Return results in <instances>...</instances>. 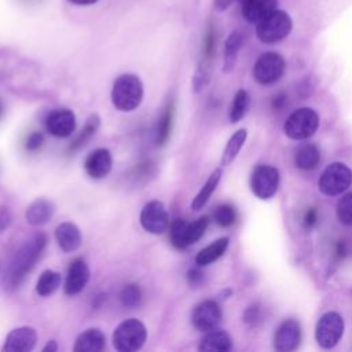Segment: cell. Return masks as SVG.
<instances>
[{
  "mask_svg": "<svg viewBox=\"0 0 352 352\" xmlns=\"http://www.w3.org/2000/svg\"><path fill=\"white\" fill-rule=\"evenodd\" d=\"M250 103V96L245 89H239L236 91L232 104L230 107V121L231 122H238L239 120H242L248 111Z\"/></svg>",
  "mask_w": 352,
  "mask_h": 352,
  "instance_id": "29",
  "label": "cell"
},
{
  "mask_svg": "<svg viewBox=\"0 0 352 352\" xmlns=\"http://www.w3.org/2000/svg\"><path fill=\"white\" fill-rule=\"evenodd\" d=\"M221 320V308L214 300H205L197 304L191 314V323L199 331H210Z\"/></svg>",
  "mask_w": 352,
  "mask_h": 352,
  "instance_id": "11",
  "label": "cell"
},
{
  "mask_svg": "<svg viewBox=\"0 0 352 352\" xmlns=\"http://www.w3.org/2000/svg\"><path fill=\"white\" fill-rule=\"evenodd\" d=\"M142 227L154 235L164 234L169 228V216L162 202L153 199L148 201L140 210L139 216Z\"/></svg>",
  "mask_w": 352,
  "mask_h": 352,
  "instance_id": "10",
  "label": "cell"
},
{
  "mask_svg": "<svg viewBox=\"0 0 352 352\" xmlns=\"http://www.w3.org/2000/svg\"><path fill=\"white\" fill-rule=\"evenodd\" d=\"M285 72V59L278 52H265L258 56L253 66V77L261 85L278 81Z\"/></svg>",
  "mask_w": 352,
  "mask_h": 352,
  "instance_id": "8",
  "label": "cell"
},
{
  "mask_svg": "<svg viewBox=\"0 0 352 352\" xmlns=\"http://www.w3.org/2000/svg\"><path fill=\"white\" fill-rule=\"evenodd\" d=\"M242 16L250 23H258L278 7V0H242Z\"/></svg>",
  "mask_w": 352,
  "mask_h": 352,
  "instance_id": "17",
  "label": "cell"
},
{
  "mask_svg": "<svg viewBox=\"0 0 352 352\" xmlns=\"http://www.w3.org/2000/svg\"><path fill=\"white\" fill-rule=\"evenodd\" d=\"M172 117H173V107L169 104L165 109V111L158 122V129H157V144L158 146H162L169 138V133L172 129Z\"/></svg>",
  "mask_w": 352,
  "mask_h": 352,
  "instance_id": "33",
  "label": "cell"
},
{
  "mask_svg": "<svg viewBox=\"0 0 352 352\" xmlns=\"http://www.w3.org/2000/svg\"><path fill=\"white\" fill-rule=\"evenodd\" d=\"M213 219H214L216 224L223 227V228L232 226L235 223V219H236V213H235L234 206L230 205V204H223V205L217 206L214 213H213Z\"/></svg>",
  "mask_w": 352,
  "mask_h": 352,
  "instance_id": "34",
  "label": "cell"
},
{
  "mask_svg": "<svg viewBox=\"0 0 352 352\" xmlns=\"http://www.w3.org/2000/svg\"><path fill=\"white\" fill-rule=\"evenodd\" d=\"M44 143V136L41 132H33L29 135L28 140H26V148L30 151H34L37 148H40Z\"/></svg>",
  "mask_w": 352,
  "mask_h": 352,
  "instance_id": "38",
  "label": "cell"
},
{
  "mask_svg": "<svg viewBox=\"0 0 352 352\" xmlns=\"http://www.w3.org/2000/svg\"><path fill=\"white\" fill-rule=\"evenodd\" d=\"M99 125H100V118H99V116H98V114H91V116L87 118V121H85L82 129L80 131V133H78V135L76 136V139L72 142L70 148H72V150H77V148H80L81 146H84V144L96 133Z\"/></svg>",
  "mask_w": 352,
  "mask_h": 352,
  "instance_id": "28",
  "label": "cell"
},
{
  "mask_svg": "<svg viewBox=\"0 0 352 352\" xmlns=\"http://www.w3.org/2000/svg\"><path fill=\"white\" fill-rule=\"evenodd\" d=\"M228 243H230V239L227 236H223V238H219L216 241H213L210 245L205 246L204 249H201L197 256H195V264L199 265V267H205V265H209L212 263H214L217 258H220L227 248H228Z\"/></svg>",
  "mask_w": 352,
  "mask_h": 352,
  "instance_id": "22",
  "label": "cell"
},
{
  "mask_svg": "<svg viewBox=\"0 0 352 352\" xmlns=\"http://www.w3.org/2000/svg\"><path fill=\"white\" fill-rule=\"evenodd\" d=\"M47 131L56 138H67L76 129V116L69 109H58L45 118Z\"/></svg>",
  "mask_w": 352,
  "mask_h": 352,
  "instance_id": "13",
  "label": "cell"
},
{
  "mask_svg": "<svg viewBox=\"0 0 352 352\" xmlns=\"http://www.w3.org/2000/svg\"><path fill=\"white\" fill-rule=\"evenodd\" d=\"M208 80H209L208 72H206L205 66L201 65V66L197 69V72H195V74H194V77H192V87H194V91H195V92L202 91V88L208 84Z\"/></svg>",
  "mask_w": 352,
  "mask_h": 352,
  "instance_id": "37",
  "label": "cell"
},
{
  "mask_svg": "<svg viewBox=\"0 0 352 352\" xmlns=\"http://www.w3.org/2000/svg\"><path fill=\"white\" fill-rule=\"evenodd\" d=\"M55 239H56L59 248L66 253L77 250L82 241L80 228L74 223H70V221H63L56 226Z\"/></svg>",
  "mask_w": 352,
  "mask_h": 352,
  "instance_id": "19",
  "label": "cell"
},
{
  "mask_svg": "<svg viewBox=\"0 0 352 352\" xmlns=\"http://www.w3.org/2000/svg\"><path fill=\"white\" fill-rule=\"evenodd\" d=\"M11 223V213L10 209L7 206H1L0 208V232H3L4 230L8 228Z\"/></svg>",
  "mask_w": 352,
  "mask_h": 352,
  "instance_id": "41",
  "label": "cell"
},
{
  "mask_svg": "<svg viewBox=\"0 0 352 352\" xmlns=\"http://www.w3.org/2000/svg\"><path fill=\"white\" fill-rule=\"evenodd\" d=\"M69 1L76 6H91V4L98 3L99 0H69Z\"/></svg>",
  "mask_w": 352,
  "mask_h": 352,
  "instance_id": "45",
  "label": "cell"
},
{
  "mask_svg": "<svg viewBox=\"0 0 352 352\" xmlns=\"http://www.w3.org/2000/svg\"><path fill=\"white\" fill-rule=\"evenodd\" d=\"M37 333L32 326H21L11 330L3 344L7 352H29L36 346Z\"/></svg>",
  "mask_w": 352,
  "mask_h": 352,
  "instance_id": "12",
  "label": "cell"
},
{
  "mask_svg": "<svg viewBox=\"0 0 352 352\" xmlns=\"http://www.w3.org/2000/svg\"><path fill=\"white\" fill-rule=\"evenodd\" d=\"M104 334L99 329H88L77 337L73 349L76 352H99L104 348Z\"/></svg>",
  "mask_w": 352,
  "mask_h": 352,
  "instance_id": "20",
  "label": "cell"
},
{
  "mask_svg": "<svg viewBox=\"0 0 352 352\" xmlns=\"http://www.w3.org/2000/svg\"><path fill=\"white\" fill-rule=\"evenodd\" d=\"M337 217L345 226H352V192L345 194L337 204Z\"/></svg>",
  "mask_w": 352,
  "mask_h": 352,
  "instance_id": "35",
  "label": "cell"
},
{
  "mask_svg": "<svg viewBox=\"0 0 352 352\" xmlns=\"http://www.w3.org/2000/svg\"><path fill=\"white\" fill-rule=\"evenodd\" d=\"M58 351V344L55 340H50L47 345L43 348V352H56Z\"/></svg>",
  "mask_w": 352,
  "mask_h": 352,
  "instance_id": "44",
  "label": "cell"
},
{
  "mask_svg": "<svg viewBox=\"0 0 352 352\" xmlns=\"http://www.w3.org/2000/svg\"><path fill=\"white\" fill-rule=\"evenodd\" d=\"M1 111H3V106H1V103H0V114H1Z\"/></svg>",
  "mask_w": 352,
  "mask_h": 352,
  "instance_id": "48",
  "label": "cell"
},
{
  "mask_svg": "<svg viewBox=\"0 0 352 352\" xmlns=\"http://www.w3.org/2000/svg\"><path fill=\"white\" fill-rule=\"evenodd\" d=\"M147 338V329L139 319L129 318L121 322L113 331V346L118 352H135L143 346Z\"/></svg>",
  "mask_w": 352,
  "mask_h": 352,
  "instance_id": "3",
  "label": "cell"
},
{
  "mask_svg": "<svg viewBox=\"0 0 352 352\" xmlns=\"http://www.w3.org/2000/svg\"><path fill=\"white\" fill-rule=\"evenodd\" d=\"M301 340L300 324L294 319L283 320L276 329L274 337V346L279 352H290L294 351Z\"/></svg>",
  "mask_w": 352,
  "mask_h": 352,
  "instance_id": "14",
  "label": "cell"
},
{
  "mask_svg": "<svg viewBox=\"0 0 352 352\" xmlns=\"http://www.w3.org/2000/svg\"><path fill=\"white\" fill-rule=\"evenodd\" d=\"M204 51L206 54V56H210L214 51V33L212 29L208 30L205 41H204Z\"/></svg>",
  "mask_w": 352,
  "mask_h": 352,
  "instance_id": "40",
  "label": "cell"
},
{
  "mask_svg": "<svg viewBox=\"0 0 352 352\" xmlns=\"http://www.w3.org/2000/svg\"><path fill=\"white\" fill-rule=\"evenodd\" d=\"M316 220H318V213L315 209H309L305 216H304V227L305 228H312L315 224H316Z\"/></svg>",
  "mask_w": 352,
  "mask_h": 352,
  "instance_id": "42",
  "label": "cell"
},
{
  "mask_svg": "<svg viewBox=\"0 0 352 352\" xmlns=\"http://www.w3.org/2000/svg\"><path fill=\"white\" fill-rule=\"evenodd\" d=\"M294 161L297 168L300 169H304V170L315 169L320 161V151L315 144H311V143L304 144L297 150Z\"/></svg>",
  "mask_w": 352,
  "mask_h": 352,
  "instance_id": "26",
  "label": "cell"
},
{
  "mask_svg": "<svg viewBox=\"0 0 352 352\" xmlns=\"http://www.w3.org/2000/svg\"><path fill=\"white\" fill-rule=\"evenodd\" d=\"M274 99H275V100H274V106L279 109V107H282V106H283V103H285V99H286V96L280 94V95H278V96H276V98H274Z\"/></svg>",
  "mask_w": 352,
  "mask_h": 352,
  "instance_id": "46",
  "label": "cell"
},
{
  "mask_svg": "<svg viewBox=\"0 0 352 352\" xmlns=\"http://www.w3.org/2000/svg\"><path fill=\"white\" fill-rule=\"evenodd\" d=\"M187 280L191 286H199L204 280V274L198 268H190L187 272Z\"/></svg>",
  "mask_w": 352,
  "mask_h": 352,
  "instance_id": "39",
  "label": "cell"
},
{
  "mask_svg": "<svg viewBox=\"0 0 352 352\" xmlns=\"http://www.w3.org/2000/svg\"><path fill=\"white\" fill-rule=\"evenodd\" d=\"M279 187V172L271 165H258L250 177V188L260 199L272 198Z\"/></svg>",
  "mask_w": 352,
  "mask_h": 352,
  "instance_id": "9",
  "label": "cell"
},
{
  "mask_svg": "<svg viewBox=\"0 0 352 352\" xmlns=\"http://www.w3.org/2000/svg\"><path fill=\"white\" fill-rule=\"evenodd\" d=\"M187 224L188 221H186L184 219H173L169 224V238H170V243L176 248V249H186L188 245L186 242V230H187Z\"/></svg>",
  "mask_w": 352,
  "mask_h": 352,
  "instance_id": "30",
  "label": "cell"
},
{
  "mask_svg": "<svg viewBox=\"0 0 352 352\" xmlns=\"http://www.w3.org/2000/svg\"><path fill=\"white\" fill-rule=\"evenodd\" d=\"M54 213H55V205L52 201L45 198H37L28 206L25 212V217L30 226L38 227V226L47 224L52 219Z\"/></svg>",
  "mask_w": 352,
  "mask_h": 352,
  "instance_id": "18",
  "label": "cell"
},
{
  "mask_svg": "<svg viewBox=\"0 0 352 352\" xmlns=\"http://www.w3.org/2000/svg\"><path fill=\"white\" fill-rule=\"evenodd\" d=\"M45 245L47 236L43 232H38L15 253L8 267V271L4 276V285H7V287L14 289L21 285L26 274L33 268V265L38 260Z\"/></svg>",
  "mask_w": 352,
  "mask_h": 352,
  "instance_id": "1",
  "label": "cell"
},
{
  "mask_svg": "<svg viewBox=\"0 0 352 352\" xmlns=\"http://www.w3.org/2000/svg\"><path fill=\"white\" fill-rule=\"evenodd\" d=\"M344 334V319L337 312H326L316 323L315 337L318 344L330 349L334 348Z\"/></svg>",
  "mask_w": 352,
  "mask_h": 352,
  "instance_id": "7",
  "label": "cell"
},
{
  "mask_svg": "<svg viewBox=\"0 0 352 352\" xmlns=\"http://www.w3.org/2000/svg\"><path fill=\"white\" fill-rule=\"evenodd\" d=\"M89 280V268L82 258H74L69 268L63 290L67 296H76L84 290Z\"/></svg>",
  "mask_w": 352,
  "mask_h": 352,
  "instance_id": "16",
  "label": "cell"
},
{
  "mask_svg": "<svg viewBox=\"0 0 352 352\" xmlns=\"http://www.w3.org/2000/svg\"><path fill=\"white\" fill-rule=\"evenodd\" d=\"M232 1L234 0H214V8L217 11H224V10H227L231 6Z\"/></svg>",
  "mask_w": 352,
  "mask_h": 352,
  "instance_id": "43",
  "label": "cell"
},
{
  "mask_svg": "<svg viewBox=\"0 0 352 352\" xmlns=\"http://www.w3.org/2000/svg\"><path fill=\"white\" fill-rule=\"evenodd\" d=\"M221 175H223L221 168H216L209 175V177L206 179L205 184L201 187L198 194L192 198V202H191V209L192 210H201L206 205V202L209 201V198L214 192V190H216V187H217V184H219V182L221 179Z\"/></svg>",
  "mask_w": 352,
  "mask_h": 352,
  "instance_id": "23",
  "label": "cell"
},
{
  "mask_svg": "<svg viewBox=\"0 0 352 352\" xmlns=\"http://www.w3.org/2000/svg\"><path fill=\"white\" fill-rule=\"evenodd\" d=\"M293 22L290 15L283 10H275L258 23H256V36L264 44H275L292 32Z\"/></svg>",
  "mask_w": 352,
  "mask_h": 352,
  "instance_id": "4",
  "label": "cell"
},
{
  "mask_svg": "<svg viewBox=\"0 0 352 352\" xmlns=\"http://www.w3.org/2000/svg\"><path fill=\"white\" fill-rule=\"evenodd\" d=\"M261 311H260V308H258V305L257 304H254V305H250L246 311H245V314H243V322L249 326V327H256V326H258L260 323H261Z\"/></svg>",
  "mask_w": 352,
  "mask_h": 352,
  "instance_id": "36",
  "label": "cell"
},
{
  "mask_svg": "<svg viewBox=\"0 0 352 352\" xmlns=\"http://www.w3.org/2000/svg\"><path fill=\"white\" fill-rule=\"evenodd\" d=\"M209 224V217L208 216H201L197 220H194L192 223L187 224V230H186V242L187 245H192L195 242H198L202 235L205 234L206 228Z\"/></svg>",
  "mask_w": 352,
  "mask_h": 352,
  "instance_id": "31",
  "label": "cell"
},
{
  "mask_svg": "<svg viewBox=\"0 0 352 352\" xmlns=\"http://www.w3.org/2000/svg\"><path fill=\"white\" fill-rule=\"evenodd\" d=\"M352 184V170L348 165L342 162H333L330 164L320 175L318 187L319 191L327 197H334L345 190Z\"/></svg>",
  "mask_w": 352,
  "mask_h": 352,
  "instance_id": "6",
  "label": "cell"
},
{
  "mask_svg": "<svg viewBox=\"0 0 352 352\" xmlns=\"http://www.w3.org/2000/svg\"><path fill=\"white\" fill-rule=\"evenodd\" d=\"M242 34L238 30H234L228 34L226 44H224V62H223V72L230 73L238 59L239 50L242 47Z\"/></svg>",
  "mask_w": 352,
  "mask_h": 352,
  "instance_id": "24",
  "label": "cell"
},
{
  "mask_svg": "<svg viewBox=\"0 0 352 352\" xmlns=\"http://www.w3.org/2000/svg\"><path fill=\"white\" fill-rule=\"evenodd\" d=\"M232 348V340L228 333L223 330H210L199 341L198 349L199 351H216V352H226Z\"/></svg>",
  "mask_w": 352,
  "mask_h": 352,
  "instance_id": "21",
  "label": "cell"
},
{
  "mask_svg": "<svg viewBox=\"0 0 352 352\" xmlns=\"http://www.w3.org/2000/svg\"><path fill=\"white\" fill-rule=\"evenodd\" d=\"M143 92L142 80L136 74H121L113 84L111 103L120 111H132L140 106Z\"/></svg>",
  "mask_w": 352,
  "mask_h": 352,
  "instance_id": "2",
  "label": "cell"
},
{
  "mask_svg": "<svg viewBox=\"0 0 352 352\" xmlns=\"http://www.w3.org/2000/svg\"><path fill=\"white\" fill-rule=\"evenodd\" d=\"M111 166H113L111 153L104 147H99V148L92 150L84 161L85 173L91 179H103V177H106L110 173Z\"/></svg>",
  "mask_w": 352,
  "mask_h": 352,
  "instance_id": "15",
  "label": "cell"
},
{
  "mask_svg": "<svg viewBox=\"0 0 352 352\" xmlns=\"http://www.w3.org/2000/svg\"><path fill=\"white\" fill-rule=\"evenodd\" d=\"M319 126V116L309 107H301L293 111L285 121L283 131L293 140H304L311 138Z\"/></svg>",
  "mask_w": 352,
  "mask_h": 352,
  "instance_id": "5",
  "label": "cell"
},
{
  "mask_svg": "<svg viewBox=\"0 0 352 352\" xmlns=\"http://www.w3.org/2000/svg\"><path fill=\"white\" fill-rule=\"evenodd\" d=\"M120 300L124 307H128V308L138 307L142 300V290L139 285L136 283L125 285L120 293Z\"/></svg>",
  "mask_w": 352,
  "mask_h": 352,
  "instance_id": "32",
  "label": "cell"
},
{
  "mask_svg": "<svg viewBox=\"0 0 352 352\" xmlns=\"http://www.w3.org/2000/svg\"><path fill=\"white\" fill-rule=\"evenodd\" d=\"M246 138H248V131L245 128H241L228 139V142L223 150L221 160H220V164L223 166L230 165L236 158V155L239 154L241 148L243 147V144L246 142Z\"/></svg>",
  "mask_w": 352,
  "mask_h": 352,
  "instance_id": "25",
  "label": "cell"
},
{
  "mask_svg": "<svg viewBox=\"0 0 352 352\" xmlns=\"http://www.w3.org/2000/svg\"><path fill=\"white\" fill-rule=\"evenodd\" d=\"M60 282H62V275L59 272L52 270H45L41 272V275L37 279L36 292L41 297L51 296L58 290V287L60 286Z\"/></svg>",
  "mask_w": 352,
  "mask_h": 352,
  "instance_id": "27",
  "label": "cell"
},
{
  "mask_svg": "<svg viewBox=\"0 0 352 352\" xmlns=\"http://www.w3.org/2000/svg\"><path fill=\"white\" fill-rule=\"evenodd\" d=\"M231 294H232V290H231V289H226V290H223V292L220 293L221 298H228Z\"/></svg>",
  "mask_w": 352,
  "mask_h": 352,
  "instance_id": "47",
  "label": "cell"
}]
</instances>
